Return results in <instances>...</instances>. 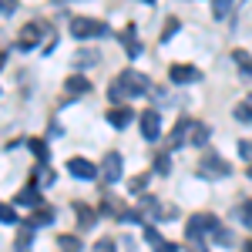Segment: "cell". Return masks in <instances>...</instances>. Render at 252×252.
Returning <instances> with one entry per match:
<instances>
[{"mask_svg": "<svg viewBox=\"0 0 252 252\" xmlns=\"http://www.w3.org/2000/svg\"><path fill=\"white\" fill-rule=\"evenodd\" d=\"M222 232V225H219V219L215 215H209V212H198V215H192L189 219V229H185V239L189 242H202V235H219Z\"/></svg>", "mask_w": 252, "mask_h": 252, "instance_id": "6da1fadb", "label": "cell"}, {"mask_svg": "<svg viewBox=\"0 0 252 252\" xmlns=\"http://www.w3.org/2000/svg\"><path fill=\"white\" fill-rule=\"evenodd\" d=\"M111 84H115L125 97H141V94H148V91H152L148 78H145V74H138V71H125V74H118Z\"/></svg>", "mask_w": 252, "mask_h": 252, "instance_id": "7a4b0ae2", "label": "cell"}, {"mask_svg": "<svg viewBox=\"0 0 252 252\" xmlns=\"http://www.w3.org/2000/svg\"><path fill=\"white\" fill-rule=\"evenodd\" d=\"M40 37L51 40L54 34H51V27H47L44 20H31V24H24V27H20L17 47H20V51H31V47H37V44H40Z\"/></svg>", "mask_w": 252, "mask_h": 252, "instance_id": "3957f363", "label": "cell"}, {"mask_svg": "<svg viewBox=\"0 0 252 252\" xmlns=\"http://www.w3.org/2000/svg\"><path fill=\"white\" fill-rule=\"evenodd\" d=\"M71 34L81 40H94V37H108V24L104 20H91V17H74L71 20Z\"/></svg>", "mask_w": 252, "mask_h": 252, "instance_id": "277c9868", "label": "cell"}, {"mask_svg": "<svg viewBox=\"0 0 252 252\" xmlns=\"http://www.w3.org/2000/svg\"><path fill=\"white\" fill-rule=\"evenodd\" d=\"M229 172H232V168H229V161H225V158H219L215 152H209V155L198 161V175H202V178H225Z\"/></svg>", "mask_w": 252, "mask_h": 252, "instance_id": "5b68a950", "label": "cell"}, {"mask_svg": "<svg viewBox=\"0 0 252 252\" xmlns=\"http://www.w3.org/2000/svg\"><path fill=\"white\" fill-rule=\"evenodd\" d=\"M138 121H141V135H145V141H158V135H161V115H158L155 108L141 111Z\"/></svg>", "mask_w": 252, "mask_h": 252, "instance_id": "8992f818", "label": "cell"}, {"mask_svg": "<svg viewBox=\"0 0 252 252\" xmlns=\"http://www.w3.org/2000/svg\"><path fill=\"white\" fill-rule=\"evenodd\" d=\"M121 172H125L121 155H118V152H108V155H104V161H101V178H104L108 185H115L118 178H121Z\"/></svg>", "mask_w": 252, "mask_h": 252, "instance_id": "52a82bcc", "label": "cell"}, {"mask_svg": "<svg viewBox=\"0 0 252 252\" xmlns=\"http://www.w3.org/2000/svg\"><path fill=\"white\" fill-rule=\"evenodd\" d=\"M209 138H212V131H209V125H202V121H189V135H185V145H195V148H205L209 145Z\"/></svg>", "mask_w": 252, "mask_h": 252, "instance_id": "ba28073f", "label": "cell"}, {"mask_svg": "<svg viewBox=\"0 0 252 252\" xmlns=\"http://www.w3.org/2000/svg\"><path fill=\"white\" fill-rule=\"evenodd\" d=\"M168 78H172L175 84H195V81H202V71L192 67V64H172Z\"/></svg>", "mask_w": 252, "mask_h": 252, "instance_id": "9c48e42d", "label": "cell"}, {"mask_svg": "<svg viewBox=\"0 0 252 252\" xmlns=\"http://www.w3.org/2000/svg\"><path fill=\"white\" fill-rule=\"evenodd\" d=\"M145 239H148V246L155 252H182L175 242H168V239H161V232H158L155 225H145Z\"/></svg>", "mask_w": 252, "mask_h": 252, "instance_id": "30bf717a", "label": "cell"}, {"mask_svg": "<svg viewBox=\"0 0 252 252\" xmlns=\"http://www.w3.org/2000/svg\"><path fill=\"white\" fill-rule=\"evenodd\" d=\"M67 172L74 175V178H84V182H91L97 175V168L88 161V158H67Z\"/></svg>", "mask_w": 252, "mask_h": 252, "instance_id": "8fae6325", "label": "cell"}, {"mask_svg": "<svg viewBox=\"0 0 252 252\" xmlns=\"http://www.w3.org/2000/svg\"><path fill=\"white\" fill-rule=\"evenodd\" d=\"M101 212L111 215V219H128V205H125L118 195H104V198H101Z\"/></svg>", "mask_w": 252, "mask_h": 252, "instance_id": "7c38bea8", "label": "cell"}, {"mask_svg": "<svg viewBox=\"0 0 252 252\" xmlns=\"http://www.w3.org/2000/svg\"><path fill=\"white\" fill-rule=\"evenodd\" d=\"M104 118H108V125H111V128H128V121L135 118V111H131L128 104H115Z\"/></svg>", "mask_w": 252, "mask_h": 252, "instance_id": "4fadbf2b", "label": "cell"}, {"mask_svg": "<svg viewBox=\"0 0 252 252\" xmlns=\"http://www.w3.org/2000/svg\"><path fill=\"white\" fill-rule=\"evenodd\" d=\"M64 91H67L71 97H84L88 91H91V81L84 78V74H71V78L64 81Z\"/></svg>", "mask_w": 252, "mask_h": 252, "instance_id": "5bb4252c", "label": "cell"}, {"mask_svg": "<svg viewBox=\"0 0 252 252\" xmlns=\"http://www.w3.org/2000/svg\"><path fill=\"white\" fill-rule=\"evenodd\" d=\"M14 202H17V205H31V209H37V205H40V192H37V185L31 182L27 189H20Z\"/></svg>", "mask_w": 252, "mask_h": 252, "instance_id": "9a60e30c", "label": "cell"}, {"mask_svg": "<svg viewBox=\"0 0 252 252\" xmlns=\"http://www.w3.org/2000/svg\"><path fill=\"white\" fill-rule=\"evenodd\" d=\"M51 222H54V209H51V205H37L27 225H31V229H37V225H51Z\"/></svg>", "mask_w": 252, "mask_h": 252, "instance_id": "2e32d148", "label": "cell"}, {"mask_svg": "<svg viewBox=\"0 0 252 252\" xmlns=\"http://www.w3.org/2000/svg\"><path fill=\"white\" fill-rule=\"evenodd\" d=\"M235 222L246 225V229H252V198H242V202L235 205Z\"/></svg>", "mask_w": 252, "mask_h": 252, "instance_id": "e0dca14e", "label": "cell"}, {"mask_svg": "<svg viewBox=\"0 0 252 252\" xmlns=\"http://www.w3.org/2000/svg\"><path fill=\"white\" fill-rule=\"evenodd\" d=\"M189 121H192V118H178V125H175L172 138H168V148H178V145H185V135H189Z\"/></svg>", "mask_w": 252, "mask_h": 252, "instance_id": "ac0fdd59", "label": "cell"}, {"mask_svg": "<svg viewBox=\"0 0 252 252\" xmlns=\"http://www.w3.org/2000/svg\"><path fill=\"white\" fill-rule=\"evenodd\" d=\"M121 44H125V51H128L131 58H138V54H141V44L135 40V27H131V24L121 31Z\"/></svg>", "mask_w": 252, "mask_h": 252, "instance_id": "d6986e66", "label": "cell"}, {"mask_svg": "<svg viewBox=\"0 0 252 252\" xmlns=\"http://www.w3.org/2000/svg\"><path fill=\"white\" fill-rule=\"evenodd\" d=\"M235 118H239L242 125H252V94L242 97V101L235 104Z\"/></svg>", "mask_w": 252, "mask_h": 252, "instance_id": "ffe728a7", "label": "cell"}, {"mask_svg": "<svg viewBox=\"0 0 252 252\" xmlns=\"http://www.w3.org/2000/svg\"><path fill=\"white\" fill-rule=\"evenodd\" d=\"M232 61L239 64V71H242L246 78H252V54L249 51H232Z\"/></svg>", "mask_w": 252, "mask_h": 252, "instance_id": "44dd1931", "label": "cell"}, {"mask_svg": "<svg viewBox=\"0 0 252 252\" xmlns=\"http://www.w3.org/2000/svg\"><path fill=\"white\" fill-rule=\"evenodd\" d=\"M91 64H101V54L97 51H78L74 54V67H91Z\"/></svg>", "mask_w": 252, "mask_h": 252, "instance_id": "7402d4cb", "label": "cell"}, {"mask_svg": "<svg viewBox=\"0 0 252 252\" xmlns=\"http://www.w3.org/2000/svg\"><path fill=\"white\" fill-rule=\"evenodd\" d=\"M74 212H78V222H81V229H94V209H88V205H74Z\"/></svg>", "mask_w": 252, "mask_h": 252, "instance_id": "603a6c76", "label": "cell"}, {"mask_svg": "<svg viewBox=\"0 0 252 252\" xmlns=\"http://www.w3.org/2000/svg\"><path fill=\"white\" fill-rule=\"evenodd\" d=\"M61 252H81V239L78 235H58Z\"/></svg>", "mask_w": 252, "mask_h": 252, "instance_id": "cb8c5ba5", "label": "cell"}, {"mask_svg": "<svg viewBox=\"0 0 252 252\" xmlns=\"http://www.w3.org/2000/svg\"><path fill=\"white\" fill-rule=\"evenodd\" d=\"M31 235H34V229L24 222V229L17 232V252H27V249H31Z\"/></svg>", "mask_w": 252, "mask_h": 252, "instance_id": "d4e9b609", "label": "cell"}, {"mask_svg": "<svg viewBox=\"0 0 252 252\" xmlns=\"http://www.w3.org/2000/svg\"><path fill=\"white\" fill-rule=\"evenodd\" d=\"M155 172L158 175H168V172H172V158H168V152H158V155H155Z\"/></svg>", "mask_w": 252, "mask_h": 252, "instance_id": "484cf974", "label": "cell"}, {"mask_svg": "<svg viewBox=\"0 0 252 252\" xmlns=\"http://www.w3.org/2000/svg\"><path fill=\"white\" fill-rule=\"evenodd\" d=\"M229 10H232V0H215V3H212L215 20H225V17H229Z\"/></svg>", "mask_w": 252, "mask_h": 252, "instance_id": "4316f807", "label": "cell"}, {"mask_svg": "<svg viewBox=\"0 0 252 252\" xmlns=\"http://www.w3.org/2000/svg\"><path fill=\"white\" fill-rule=\"evenodd\" d=\"M27 145H31V152L37 155V161H47V145H44V138H31Z\"/></svg>", "mask_w": 252, "mask_h": 252, "instance_id": "83f0119b", "label": "cell"}, {"mask_svg": "<svg viewBox=\"0 0 252 252\" xmlns=\"http://www.w3.org/2000/svg\"><path fill=\"white\" fill-rule=\"evenodd\" d=\"M44 182H47V185L54 182V172H51V165H40L37 175H34V185H44Z\"/></svg>", "mask_w": 252, "mask_h": 252, "instance_id": "f1b7e54d", "label": "cell"}, {"mask_svg": "<svg viewBox=\"0 0 252 252\" xmlns=\"http://www.w3.org/2000/svg\"><path fill=\"white\" fill-rule=\"evenodd\" d=\"M0 222H3V225H14V222H17V212H14L10 205H3V202H0Z\"/></svg>", "mask_w": 252, "mask_h": 252, "instance_id": "f546056e", "label": "cell"}, {"mask_svg": "<svg viewBox=\"0 0 252 252\" xmlns=\"http://www.w3.org/2000/svg\"><path fill=\"white\" fill-rule=\"evenodd\" d=\"M175 31H178V20H168V24H165V31H161V40H172L175 37Z\"/></svg>", "mask_w": 252, "mask_h": 252, "instance_id": "4dcf8cb0", "label": "cell"}, {"mask_svg": "<svg viewBox=\"0 0 252 252\" xmlns=\"http://www.w3.org/2000/svg\"><path fill=\"white\" fill-rule=\"evenodd\" d=\"M91 252H115V242H111V239H97Z\"/></svg>", "mask_w": 252, "mask_h": 252, "instance_id": "1f68e13d", "label": "cell"}, {"mask_svg": "<svg viewBox=\"0 0 252 252\" xmlns=\"http://www.w3.org/2000/svg\"><path fill=\"white\" fill-rule=\"evenodd\" d=\"M17 10V0H0V14H14Z\"/></svg>", "mask_w": 252, "mask_h": 252, "instance_id": "d6a6232c", "label": "cell"}, {"mask_svg": "<svg viewBox=\"0 0 252 252\" xmlns=\"http://www.w3.org/2000/svg\"><path fill=\"white\" fill-rule=\"evenodd\" d=\"M145 182H148V175H138V178H131V192H141V189H145Z\"/></svg>", "mask_w": 252, "mask_h": 252, "instance_id": "836d02e7", "label": "cell"}, {"mask_svg": "<svg viewBox=\"0 0 252 252\" xmlns=\"http://www.w3.org/2000/svg\"><path fill=\"white\" fill-rule=\"evenodd\" d=\"M239 155L252 161V141H242V145H239Z\"/></svg>", "mask_w": 252, "mask_h": 252, "instance_id": "e575fe53", "label": "cell"}, {"mask_svg": "<svg viewBox=\"0 0 252 252\" xmlns=\"http://www.w3.org/2000/svg\"><path fill=\"white\" fill-rule=\"evenodd\" d=\"M185 252H209V249H205L202 242H189V249H185Z\"/></svg>", "mask_w": 252, "mask_h": 252, "instance_id": "d590c367", "label": "cell"}, {"mask_svg": "<svg viewBox=\"0 0 252 252\" xmlns=\"http://www.w3.org/2000/svg\"><path fill=\"white\" fill-rule=\"evenodd\" d=\"M242 252H252V239H249V242H246V246H242Z\"/></svg>", "mask_w": 252, "mask_h": 252, "instance_id": "8d00e7d4", "label": "cell"}, {"mask_svg": "<svg viewBox=\"0 0 252 252\" xmlns=\"http://www.w3.org/2000/svg\"><path fill=\"white\" fill-rule=\"evenodd\" d=\"M246 175H249V178H252V165H249V168H246Z\"/></svg>", "mask_w": 252, "mask_h": 252, "instance_id": "74e56055", "label": "cell"}, {"mask_svg": "<svg viewBox=\"0 0 252 252\" xmlns=\"http://www.w3.org/2000/svg\"><path fill=\"white\" fill-rule=\"evenodd\" d=\"M0 67H3V51H0Z\"/></svg>", "mask_w": 252, "mask_h": 252, "instance_id": "f35d334b", "label": "cell"}, {"mask_svg": "<svg viewBox=\"0 0 252 252\" xmlns=\"http://www.w3.org/2000/svg\"><path fill=\"white\" fill-rule=\"evenodd\" d=\"M58 3H64V0H58Z\"/></svg>", "mask_w": 252, "mask_h": 252, "instance_id": "ab89813d", "label": "cell"}, {"mask_svg": "<svg viewBox=\"0 0 252 252\" xmlns=\"http://www.w3.org/2000/svg\"><path fill=\"white\" fill-rule=\"evenodd\" d=\"M152 3H155V0H152Z\"/></svg>", "mask_w": 252, "mask_h": 252, "instance_id": "60d3db41", "label": "cell"}]
</instances>
